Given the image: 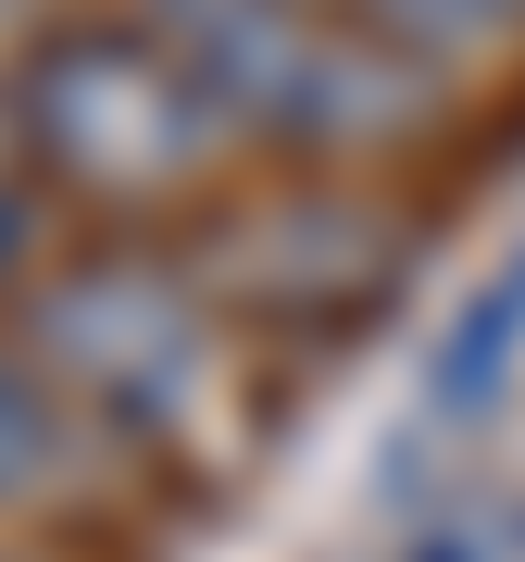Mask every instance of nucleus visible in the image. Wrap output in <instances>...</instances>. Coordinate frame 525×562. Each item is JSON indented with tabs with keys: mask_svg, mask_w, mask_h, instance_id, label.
Here are the masks:
<instances>
[{
	"mask_svg": "<svg viewBox=\"0 0 525 562\" xmlns=\"http://www.w3.org/2000/svg\"><path fill=\"white\" fill-rule=\"evenodd\" d=\"M13 113H25V162H51L88 201H176L225 150V113L176 76L150 25H51L13 76Z\"/></svg>",
	"mask_w": 525,
	"mask_h": 562,
	"instance_id": "nucleus-1",
	"label": "nucleus"
},
{
	"mask_svg": "<svg viewBox=\"0 0 525 562\" xmlns=\"http://www.w3.org/2000/svg\"><path fill=\"white\" fill-rule=\"evenodd\" d=\"M25 362L76 375L113 425H176L188 387H201V313H188L150 262L101 250V262H76V276L38 288V313H25Z\"/></svg>",
	"mask_w": 525,
	"mask_h": 562,
	"instance_id": "nucleus-2",
	"label": "nucleus"
},
{
	"mask_svg": "<svg viewBox=\"0 0 525 562\" xmlns=\"http://www.w3.org/2000/svg\"><path fill=\"white\" fill-rule=\"evenodd\" d=\"M513 362H525V250H501L463 288V313L438 325V350H425V425H438V438L488 425L501 387H513Z\"/></svg>",
	"mask_w": 525,
	"mask_h": 562,
	"instance_id": "nucleus-3",
	"label": "nucleus"
},
{
	"mask_svg": "<svg viewBox=\"0 0 525 562\" xmlns=\"http://www.w3.org/2000/svg\"><path fill=\"white\" fill-rule=\"evenodd\" d=\"M51 462H63V413H51L38 362H0V501H13V487H38Z\"/></svg>",
	"mask_w": 525,
	"mask_h": 562,
	"instance_id": "nucleus-4",
	"label": "nucleus"
},
{
	"mask_svg": "<svg viewBox=\"0 0 525 562\" xmlns=\"http://www.w3.org/2000/svg\"><path fill=\"white\" fill-rule=\"evenodd\" d=\"M401 562H488V538H476V525H425Z\"/></svg>",
	"mask_w": 525,
	"mask_h": 562,
	"instance_id": "nucleus-5",
	"label": "nucleus"
},
{
	"mask_svg": "<svg viewBox=\"0 0 525 562\" xmlns=\"http://www.w3.org/2000/svg\"><path fill=\"white\" fill-rule=\"evenodd\" d=\"M13 262H25V188L0 176V276H13Z\"/></svg>",
	"mask_w": 525,
	"mask_h": 562,
	"instance_id": "nucleus-6",
	"label": "nucleus"
}]
</instances>
